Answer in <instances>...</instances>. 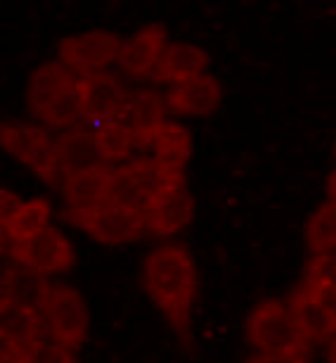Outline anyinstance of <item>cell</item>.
Listing matches in <instances>:
<instances>
[{
	"label": "cell",
	"mask_w": 336,
	"mask_h": 363,
	"mask_svg": "<svg viewBox=\"0 0 336 363\" xmlns=\"http://www.w3.org/2000/svg\"><path fill=\"white\" fill-rule=\"evenodd\" d=\"M142 287L170 328L187 340L199 290L197 266L187 247L170 242L149 252L142 266Z\"/></svg>",
	"instance_id": "cell-1"
},
{
	"label": "cell",
	"mask_w": 336,
	"mask_h": 363,
	"mask_svg": "<svg viewBox=\"0 0 336 363\" xmlns=\"http://www.w3.org/2000/svg\"><path fill=\"white\" fill-rule=\"evenodd\" d=\"M246 340L258 354H306L308 347L291 309L277 299L260 301L251 311L246 320Z\"/></svg>",
	"instance_id": "cell-2"
},
{
	"label": "cell",
	"mask_w": 336,
	"mask_h": 363,
	"mask_svg": "<svg viewBox=\"0 0 336 363\" xmlns=\"http://www.w3.org/2000/svg\"><path fill=\"white\" fill-rule=\"evenodd\" d=\"M175 181H183V176L168 174L161 164L154 162V157L152 160H135L112 171L107 202L135 211H147L154 197Z\"/></svg>",
	"instance_id": "cell-3"
},
{
	"label": "cell",
	"mask_w": 336,
	"mask_h": 363,
	"mask_svg": "<svg viewBox=\"0 0 336 363\" xmlns=\"http://www.w3.org/2000/svg\"><path fill=\"white\" fill-rule=\"evenodd\" d=\"M64 218L76 228L86 230L93 240L102 245H126L138 240L147 230V214L105 202L95 209L74 211L66 209Z\"/></svg>",
	"instance_id": "cell-4"
},
{
	"label": "cell",
	"mask_w": 336,
	"mask_h": 363,
	"mask_svg": "<svg viewBox=\"0 0 336 363\" xmlns=\"http://www.w3.org/2000/svg\"><path fill=\"white\" fill-rule=\"evenodd\" d=\"M45 330L50 335V342L66 349H79L86 342L88 335V306L79 290L69 285H54L50 301L45 311Z\"/></svg>",
	"instance_id": "cell-5"
},
{
	"label": "cell",
	"mask_w": 336,
	"mask_h": 363,
	"mask_svg": "<svg viewBox=\"0 0 336 363\" xmlns=\"http://www.w3.org/2000/svg\"><path fill=\"white\" fill-rule=\"evenodd\" d=\"M121 45L123 40L114 31H86L59 40V62L83 79L91 74H100L105 67L116 62Z\"/></svg>",
	"instance_id": "cell-6"
},
{
	"label": "cell",
	"mask_w": 336,
	"mask_h": 363,
	"mask_svg": "<svg viewBox=\"0 0 336 363\" xmlns=\"http://www.w3.org/2000/svg\"><path fill=\"white\" fill-rule=\"evenodd\" d=\"M0 143L36 176L47 183H54V176L59 174L57 157H54V140L47 135L45 128L5 121L3 128H0Z\"/></svg>",
	"instance_id": "cell-7"
},
{
	"label": "cell",
	"mask_w": 336,
	"mask_h": 363,
	"mask_svg": "<svg viewBox=\"0 0 336 363\" xmlns=\"http://www.w3.org/2000/svg\"><path fill=\"white\" fill-rule=\"evenodd\" d=\"M10 257L19 266L31 269L43 276H54V273H64L74 266V247L64 238V233L54 225H47L43 233L36 238L26 240V242L12 245Z\"/></svg>",
	"instance_id": "cell-8"
},
{
	"label": "cell",
	"mask_w": 336,
	"mask_h": 363,
	"mask_svg": "<svg viewBox=\"0 0 336 363\" xmlns=\"http://www.w3.org/2000/svg\"><path fill=\"white\" fill-rule=\"evenodd\" d=\"M79 84L83 93V119L88 124L102 126L109 121H119V116L126 114L130 95L114 74H91L79 79Z\"/></svg>",
	"instance_id": "cell-9"
},
{
	"label": "cell",
	"mask_w": 336,
	"mask_h": 363,
	"mask_svg": "<svg viewBox=\"0 0 336 363\" xmlns=\"http://www.w3.org/2000/svg\"><path fill=\"white\" fill-rule=\"evenodd\" d=\"M147 214V230L152 235L168 238L187 228L195 218V197L185 188L183 181H175L154 197Z\"/></svg>",
	"instance_id": "cell-10"
},
{
	"label": "cell",
	"mask_w": 336,
	"mask_h": 363,
	"mask_svg": "<svg viewBox=\"0 0 336 363\" xmlns=\"http://www.w3.org/2000/svg\"><path fill=\"white\" fill-rule=\"evenodd\" d=\"M166 29L161 24H147L123 40L116 62H119V67L128 77H152L161 62L163 52H166Z\"/></svg>",
	"instance_id": "cell-11"
},
{
	"label": "cell",
	"mask_w": 336,
	"mask_h": 363,
	"mask_svg": "<svg viewBox=\"0 0 336 363\" xmlns=\"http://www.w3.org/2000/svg\"><path fill=\"white\" fill-rule=\"evenodd\" d=\"M54 157H57V171L64 178L105 164V157H102L98 145V135L88 128H71V131L62 133L59 138H54Z\"/></svg>",
	"instance_id": "cell-12"
},
{
	"label": "cell",
	"mask_w": 336,
	"mask_h": 363,
	"mask_svg": "<svg viewBox=\"0 0 336 363\" xmlns=\"http://www.w3.org/2000/svg\"><path fill=\"white\" fill-rule=\"evenodd\" d=\"M45 333V320L40 313L12 304H0V335H3L5 349L29 359V354L43 342Z\"/></svg>",
	"instance_id": "cell-13"
},
{
	"label": "cell",
	"mask_w": 336,
	"mask_h": 363,
	"mask_svg": "<svg viewBox=\"0 0 336 363\" xmlns=\"http://www.w3.org/2000/svg\"><path fill=\"white\" fill-rule=\"evenodd\" d=\"M52 287L47 283V276L36 273L24 266L3 271V304L19 306V309L33 311L43 316L47 301H50Z\"/></svg>",
	"instance_id": "cell-14"
},
{
	"label": "cell",
	"mask_w": 336,
	"mask_h": 363,
	"mask_svg": "<svg viewBox=\"0 0 336 363\" xmlns=\"http://www.w3.org/2000/svg\"><path fill=\"white\" fill-rule=\"evenodd\" d=\"M223 91L216 77L202 74V77L187 81V84L173 86L166 93V105L173 114L180 116H209L221 105Z\"/></svg>",
	"instance_id": "cell-15"
},
{
	"label": "cell",
	"mask_w": 336,
	"mask_h": 363,
	"mask_svg": "<svg viewBox=\"0 0 336 363\" xmlns=\"http://www.w3.org/2000/svg\"><path fill=\"white\" fill-rule=\"evenodd\" d=\"M289 309L294 313L301 335L308 342H327L336 337V316L329 311V306L318 297V292L311 285L301 287L291 297Z\"/></svg>",
	"instance_id": "cell-16"
},
{
	"label": "cell",
	"mask_w": 336,
	"mask_h": 363,
	"mask_svg": "<svg viewBox=\"0 0 336 363\" xmlns=\"http://www.w3.org/2000/svg\"><path fill=\"white\" fill-rule=\"evenodd\" d=\"M209 67V52L192 43H170L163 52L159 67L152 74L156 84H170L180 86L187 81L207 74Z\"/></svg>",
	"instance_id": "cell-17"
},
{
	"label": "cell",
	"mask_w": 336,
	"mask_h": 363,
	"mask_svg": "<svg viewBox=\"0 0 336 363\" xmlns=\"http://www.w3.org/2000/svg\"><path fill=\"white\" fill-rule=\"evenodd\" d=\"M166 98H161L156 91H138L130 95L126 121L133 128L140 147H152L156 133L166 126Z\"/></svg>",
	"instance_id": "cell-18"
},
{
	"label": "cell",
	"mask_w": 336,
	"mask_h": 363,
	"mask_svg": "<svg viewBox=\"0 0 336 363\" xmlns=\"http://www.w3.org/2000/svg\"><path fill=\"white\" fill-rule=\"evenodd\" d=\"M112 171L107 164L98 169L83 171V174L64 178V200L74 211L95 209L109 200V183H112Z\"/></svg>",
	"instance_id": "cell-19"
},
{
	"label": "cell",
	"mask_w": 336,
	"mask_h": 363,
	"mask_svg": "<svg viewBox=\"0 0 336 363\" xmlns=\"http://www.w3.org/2000/svg\"><path fill=\"white\" fill-rule=\"evenodd\" d=\"M74 84H79V79L62 62L40 65L29 79V91H26L29 109L38 116L54 98H59V95L64 93L66 88H71Z\"/></svg>",
	"instance_id": "cell-20"
},
{
	"label": "cell",
	"mask_w": 336,
	"mask_h": 363,
	"mask_svg": "<svg viewBox=\"0 0 336 363\" xmlns=\"http://www.w3.org/2000/svg\"><path fill=\"white\" fill-rule=\"evenodd\" d=\"M152 150L156 164H161L168 174L183 176V167L192 155V135L180 124H166L156 133Z\"/></svg>",
	"instance_id": "cell-21"
},
{
	"label": "cell",
	"mask_w": 336,
	"mask_h": 363,
	"mask_svg": "<svg viewBox=\"0 0 336 363\" xmlns=\"http://www.w3.org/2000/svg\"><path fill=\"white\" fill-rule=\"evenodd\" d=\"M47 218H50V204L45 200H29L22 204V209L3 223V235L12 240V245L26 242V240L36 238L38 233L47 228Z\"/></svg>",
	"instance_id": "cell-22"
},
{
	"label": "cell",
	"mask_w": 336,
	"mask_h": 363,
	"mask_svg": "<svg viewBox=\"0 0 336 363\" xmlns=\"http://www.w3.org/2000/svg\"><path fill=\"white\" fill-rule=\"evenodd\" d=\"M38 119L50 128H66L76 124L79 119H83V93H81V84H74L59 98H54L38 114Z\"/></svg>",
	"instance_id": "cell-23"
},
{
	"label": "cell",
	"mask_w": 336,
	"mask_h": 363,
	"mask_svg": "<svg viewBox=\"0 0 336 363\" xmlns=\"http://www.w3.org/2000/svg\"><path fill=\"white\" fill-rule=\"evenodd\" d=\"M95 135H98V145L100 152L105 157V162H121L130 155V150L138 145V138H135L133 128L128 126L126 119L119 121H109V124H102L95 128Z\"/></svg>",
	"instance_id": "cell-24"
},
{
	"label": "cell",
	"mask_w": 336,
	"mask_h": 363,
	"mask_svg": "<svg viewBox=\"0 0 336 363\" xmlns=\"http://www.w3.org/2000/svg\"><path fill=\"white\" fill-rule=\"evenodd\" d=\"M306 240L315 255L336 252V202L329 200L311 216L306 225Z\"/></svg>",
	"instance_id": "cell-25"
},
{
	"label": "cell",
	"mask_w": 336,
	"mask_h": 363,
	"mask_svg": "<svg viewBox=\"0 0 336 363\" xmlns=\"http://www.w3.org/2000/svg\"><path fill=\"white\" fill-rule=\"evenodd\" d=\"M31 363H79L74 349H66L57 342H40V345L29 354Z\"/></svg>",
	"instance_id": "cell-26"
},
{
	"label": "cell",
	"mask_w": 336,
	"mask_h": 363,
	"mask_svg": "<svg viewBox=\"0 0 336 363\" xmlns=\"http://www.w3.org/2000/svg\"><path fill=\"white\" fill-rule=\"evenodd\" d=\"M308 283L336 287V252L318 255V259L311 264V280Z\"/></svg>",
	"instance_id": "cell-27"
},
{
	"label": "cell",
	"mask_w": 336,
	"mask_h": 363,
	"mask_svg": "<svg viewBox=\"0 0 336 363\" xmlns=\"http://www.w3.org/2000/svg\"><path fill=\"white\" fill-rule=\"evenodd\" d=\"M22 204H24V200L17 193H12L8 188L0 190V221L8 223L10 218L22 209Z\"/></svg>",
	"instance_id": "cell-28"
},
{
	"label": "cell",
	"mask_w": 336,
	"mask_h": 363,
	"mask_svg": "<svg viewBox=\"0 0 336 363\" xmlns=\"http://www.w3.org/2000/svg\"><path fill=\"white\" fill-rule=\"evenodd\" d=\"M249 363H311L303 354H258Z\"/></svg>",
	"instance_id": "cell-29"
},
{
	"label": "cell",
	"mask_w": 336,
	"mask_h": 363,
	"mask_svg": "<svg viewBox=\"0 0 336 363\" xmlns=\"http://www.w3.org/2000/svg\"><path fill=\"white\" fill-rule=\"evenodd\" d=\"M311 285V283H308ZM315 292H318V297L325 301V304L329 306V311L336 316V287H329V285H311Z\"/></svg>",
	"instance_id": "cell-30"
},
{
	"label": "cell",
	"mask_w": 336,
	"mask_h": 363,
	"mask_svg": "<svg viewBox=\"0 0 336 363\" xmlns=\"http://www.w3.org/2000/svg\"><path fill=\"white\" fill-rule=\"evenodd\" d=\"M3 363H31L29 359H24V356H19L15 352H10V349L3 347Z\"/></svg>",
	"instance_id": "cell-31"
},
{
	"label": "cell",
	"mask_w": 336,
	"mask_h": 363,
	"mask_svg": "<svg viewBox=\"0 0 336 363\" xmlns=\"http://www.w3.org/2000/svg\"><path fill=\"white\" fill-rule=\"evenodd\" d=\"M327 195H329V200L336 202V169L329 174V181H327Z\"/></svg>",
	"instance_id": "cell-32"
},
{
	"label": "cell",
	"mask_w": 336,
	"mask_h": 363,
	"mask_svg": "<svg viewBox=\"0 0 336 363\" xmlns=\"http://www.w3.org/2000/svg\"><path fill=\"white\" fill-rule=\"evenodd\" d=\"M327 359L329 363H336V337L329 342V349H327Z\"/></svg>",
	"instance_id": "cell-33"
}]
</instances>
